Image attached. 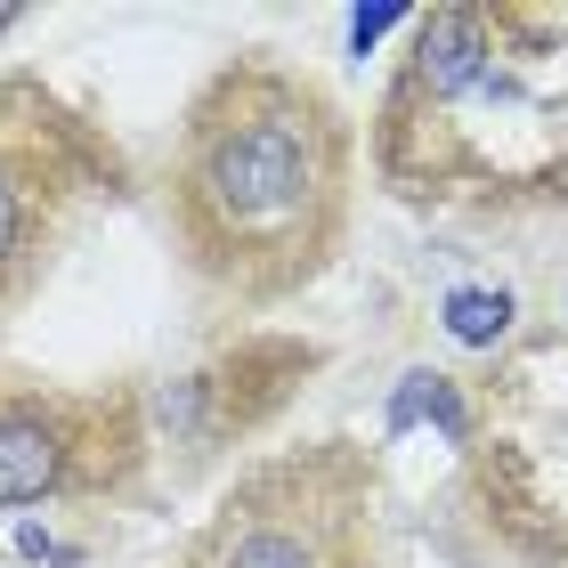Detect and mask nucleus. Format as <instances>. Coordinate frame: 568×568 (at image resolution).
<instances>
[{
  "label": "nucleus",
  "instance_id": "8",
  "mask_svg": "<svg viewBox=\"0 0 568 568\" xmlns=\"http://www.w3.org/2000/svg\"><path fill=\"white\" fill-rule=\"evenodd\" d=\"M447 333L455 342H504L511 333V293H447Z\"/></svg>",
  "mask_w": 568,
  "mask_h": 568
},
{
  "label": "nucleus",
  "instance_id": "7",
  "mask_svg": "<svg viewBox=\"0 0 568 568\" xmlns=\"http://www.w3.org/2000/svg\"><path fill=\"white\" fill-rule=\"evenodd\" d=\"M325 366V342H293V333H244L236 349H220L212 366H195L187 382H171V398L146 390V415H154V447L171 438H187V455H212L227 438L261 430L268 415L293 390H252V382H301Z\"/></svg>",
  "mask_w": 568,
  "mask_h": 568
},
{
  "label": "nucleus",
  "instance_id": "2",
  "mask_svg": "<svg viewBox=\"0 0 568 568\" xmlns=\"http://www.w3.org/2000/svg\"><path fill=\"white\" fill-rule=\"evenodd\" d=\"M568 9H423L366 114V163L423 212L568 195Z\"/></svg>",
  "mask_w": 568,
  "mask_h": 568
},
{
  "label": "nucleus",
  "instance_id": "1",
  "mask_svg": "<svg viewBox=\"0 0 568 568\" xmlns=\"http://www.w3.org/2000/svg\"><path fill=\"white\" fill-rule=\"evenodd\" d=\"M349 98L284 49H236L187 90L163 146V236L203 308L268 317L342 268L357 227Z\"/></svg>",
  "mask_w": 568,
  "mask_h": 568
},
{
  "label": "nucleus",
  "instance_id": "3",
  "mask_svg": "<svg viewBox=\"0 0 568 568\" xmlns=\"http://www.w3.org/2000/svg\"><path fill=\"white\" fill-rule=\"evenodd\" d=\"M131 203V154L106 114L33 65H0V342L58 284L98 212Z\"/></svg>",
  "mask_w": 568,
  "mask_h": 568
},
{
  "label": "nucleus",
  "instance_id": "5",
  "mask_svg": "<svg viewBox=\"0 0 568 568\" xmlns=\"http://www.w3.org/2000/svg\"><path fill=\"white\" fill-rule=\"evenodd\" d=\"M154 415L139 382H58L0 366V520L122 511L154 479Z\"/></svg>",
  "mask_w": 568,
  "mask_h": 568
},
{
  "label": "nucleus",
  "instance_id": "4",
  "mask_svg": "<svg viewBox=\"0 0 568 568\" xmlns=\"http://www.w3.org/2000/svg\"><path fill=\"white\" fill-rule=\"evenodd\" d=\"M163 568H390L382 455L333 430L244 463Z\"/></svg>",
  "mask_w": 568,
  "mask_h": 568
},
{
  "label": "nucleus",
  "instance_id": "6",
  "mask_svg": "<svg viewBox=\"0 0 568 568\" xmlns=\"http://www.w3.org/2000/svg\"><path fill=\"white\" fill-rule=\"evenodd\" d=\"M568 374V342H552ZM463 496L487 545L520 568H568V406L528 398L504 374V390H479V430L463 447Z\"/></svg>",
  "mask_w": 568,
  "mask_h": 568
},
{
  "label": "nucleus",
  "instance_id": "9",
  "mask_svg": "<svg viewBox=\"0 0 568 568\" xmlns=\"http://www.w3.org/2000/svg\"><path fill=\"white\" fill-rule=\"evenodd\" d=\"M24 24H33V9H0V41H9V33H24Z\"/></svg>",
  "mask_w": 568,
  "mask_h": 568
}]
</instances>
